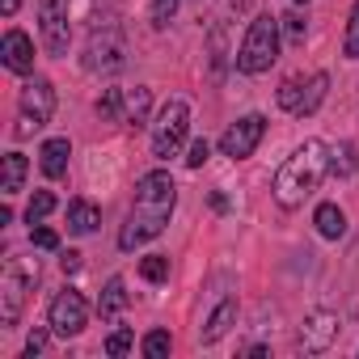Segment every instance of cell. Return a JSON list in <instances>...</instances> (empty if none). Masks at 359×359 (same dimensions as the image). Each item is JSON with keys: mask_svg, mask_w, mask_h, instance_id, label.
<instances>
[{"mask_svg": "<svg viewBox=\"0 0 359 359\" xmlns=\"http://www.w3.org/2000/svg\"><path fill=\"white\" fill-rule=\"evenodd\" d=\"M34 287H39V258H9L0 271V325L5 330L22 321V309Z\"/></svg>", "mask_w": 359, "mask_h": 359, "instance_id": "4", "label": "cell"}, {"mask_svg": "<svg viewBox=\"0 0 359 359\" xmlns=\"http://www.w3.org/2000/svg\"><path fill=\"white\" fill-rule=\"evenodd\" d=\"M279 39H283L279 18L258 13V18L250 22V30H245L241 47H237V68H241L245 76H262V72H271V64L279 60Z\"/></svg>", "mask_w": 359, "mask_h": 359, "instance_id": "3", "label": "cell"}, {"mask_svg": "<svg viewBox=\"0 0 359 359\" xmlns=\"http://www.w3.org/2000/svg\"><path fill=\"white\" fill-rule=\"evenodd\" d=\"M51 212H55V195H51V191H34V199H30V208H26V220L39 224V220L51 216Z\"/></svg>", "mask_w": 359, "mask_h": 359, "instance_id": "25", "label": "cell"}, {"mask_svg": "<svg viewBox=\"0 0 359 359\" xmlns=\"http://www.w3.org/2000/svg\"><path fill=\"white\" fill-rule=\"evenodd\" d=\"M131 346H135V334H131V330H114V334L106 338V355H114V359L127 355Z\"/></svg>", "mask_w": 359, "mask_h": 359, "instance_id": "29", "label": "cell"}, {"mask_svg": "<svg viewBox=\"0 0 359 359\" xmlns=\"http://www.w3.org/2000/svg\"><path fill=\"white\" fill-rule=\"evenodd\" d=\"M39 30H43V47L51 55H68V43H72L68 0H39Z\"/></svg>", "mask_w": 359, "mask_h": 359, "instance_id": "8", "label": "cell"}, {"mask_svg": "<svg viewBox=\"0 0 359 359\" xmlns=\"http://www.w3.org/2000/svg\"><path fill=\"white\" fill-rule=\"evenodd\" d=\"M39 156H43L39 165H43V173H47V177H64V173H68V156H72V144H68V135H55V140H47Z\"/></svg>", "mask_w": 359, "mask_h": 359, "instance_id": "14", "label": "cell"}, {"mask_svg": "<svg viewBox=\"0 0 359 359\" xmlns=\"http://www.w3.org/2000/svg\"><path fill=\"white\" fill-rule=\"evenodd\" d=\"M140 275H144L148 283H165V279H169V258H165V254H148V258H140Z\"/></svg>", "mask_w": 359, "mask_h": 359, "instance_id": "23", "label": "cell"}, {"mask_svg": "<svg viewBox=\"0 0 359 359\" xmlns=\"http://www.w3.org/2000/svg\"><path fill=\"white\" fill-rule=\"evenodd\" d=\"M279 26H283L287 43H304V34H309V22H304V13H300V9H296V13H287V18H279Z\"/></svg>", "mask_w": 359, "mask_h": 359, "instance_id": "27", "label": "cell"}, {"mask_svg": "<svg viewBox=\"0 0 359 359\" xmlns=\"http://www.w3.org/2000/svg\"><path fill=\"white\" fill-rule=\"evenodd\" d=\"M43 351H47V330H34V334L26 338V355L34 359V355H43Z\"/></svg>", "mask_w": 359, "mask_h": 359, "instance_id": "34", "label": "cell"}, {"mask_svg": "<svg viewBox=\"0 0 359 359\" xmlns=\"http://www.w3.org/2000/svg\"><path fill=\"white\" fill-rule=\"evenodd\" d=\"M123 106H127L123 89H106V93L97 97V114H102L106 123H118V118H127V114H123Z\"/></svg>", "mask_w": 359, "mask_h": 359, "instance_id": "22", "label": "cell"}, {"mask_svg": "<svg viewBox=\"0 0 359 359\" xmlns=\"http://www.w3.org/2000/svg\"><path fill=\"white\" fill-rule=\"evenodd\" d=\"M26 169H30V161H26L22 152H9V156H5V177H0V191H5V195H18V191L26 187Z\"/></svg>", "mask_w": 359, "mask_h": 359, "instance_id": "18", "label": "cell"}, {"mask_svg": "<svg viewBox=\"0 0 359 359\" xmlns=\"http://www.w3.org/2000/svg\"><path fill=\"white\" fill-rule=\"evenodd\" d=\"M334 338H338V317H334L330 309H317V313H309V317H304V325H300V346H304L309 355L330 351V346H334Z\"/></svg>", "mask_w": 359, "mask_h": 359, "instance_id": "11", "label": "cell"}, {"mask_svg": "<svg viewBox=\"0 0 359 359\" xmlns=\"http://www.w3.org/2000/svg\"><path fill=\"white\" fill-rule=\"evenodd\" d=\"M127 309V283L114 275L110 283H106V292H102V300H97V313H102V321H114L118 313Z\"/></svg>", "mask_w": 359, "mask_h": 359, "instance_id": "17", "label": "cell"}, {"mask_svg": "<svg viewBox=\"0 0 359 359\" xmlns=\"http://www.w3.org/2000/svg\"><path fill=\"white\" fill-rule=\"evenodd\" d=\"M97 224H102V212H97V203H89V199H72V203H68V233H76V237H89Z\"/></svg>", "mask_w": 359, "mask_h": 359, "instance_id": "15", "label": "cell"}, {"mask_svg": "<svg viewBox=\"0 0 359 359\" xmlns=\"http://www.w3.org/2000/svg\"><path fill=\"white\" fill-rule=\"evenodd\" d=\"M60 266H64V275H76V271H81V254H76V250L60 254Z\"/></svg>", "mask_w": 359, "mask_h": 359, "instance_id": "35", "label": "cell"}, {"mask_svg": "<svg viewBox=\"0 0 359 359\" xmlns=\"http://www.w3.org/2000/svg\"><path fill=\"white\" fill-rule=\"evenodd\" d=\"M187 135H191V106H187L182 97H173V102H165V110L156 114V127H152V156H156V161L177 156V148L187 144Z\"/></svg>", "mask_w": 359, "mask_h": 359, "instance_id": "5", "label": "cell"}, {"mask_svg": "<svg viewBox=\"0 0 359 359\" xmlns=\"http://www.w3.org/2000/svg\"><path fill=\"white\" fill-rule=\"evenodd\" d=\"M330 173V148L321 140H304L275 173V182H271V195L283 212H296L317 187H321V177Z\"/></svg>", "mask_w": 359, "mask_h": 359, "instance_id": "2", "label": "cell"}, {"mask_svg": "<svg viewBox=\"0 0 359 359\" xmlns=\"http://www.w3.org/2000/svg\"><path fill=\"white\" fill-rule=\"evenodd\" d=\"M30 237H34L39 250H60V233H55V229H34V224H30Z\"/></svg>", "mask_w": 359, "mask_h": 359, "instance_id": "33", "label": "cell"}, {"mask_svg": "<svg viewBox=\"0 0 359 359\" xmlns=\"http://www.w3.org/2000/svg\"><path fill=\"white\" fill-rule=\"evenodd\" d=\"M346 60H359V0L351 5V22H346V39H342Z\"/></svg>", "mask_w": 359, "mask_h": 359, "instance_id": "26", "label": "cell"}, {"mask_svg": "<svg viewBox=\"0 0 359 359\" xmlns=\"http://www.w3.org/2000/svg\"><path fill=\"white\" fill-rule=\"evenodd\" d=\"M292 5H309V0H292Z\"/></svg>", "mask_w": 359, "mask_h": 359, "instance_id": "37", "label": "cell"}, {"mask_svg": "<svg viewBox=\"0 0 359 359\" xmlns=\"http://www.w3.org/2000/svg\"><path fill=\"white\" fill-rule=\"evenodd\" d=\"M51 114H55V89H51V81L47 76H30L22 85V118H18L13 131L26 140V135L43 131L51 123Z\"/></svg>", "mask_w": 359, "mask_h": 359, "instance_id": "6", "label": "cell"}, {"mask_svg": "<svg viewBox=\"0 0 359 359\" xmlns=\"http://www.w3.org/2000/svg\"><path fill=\"white\" fill-rule=\"evenodd\" d=\"M148 110H152V89H135V93H127V127H144L148 123Z\"/></svg>", "mask_w": 359, "mask_h": 359, "instance_id": "20", "label": "cell"}, {"mask_svg": "<svg viewBox=\"0 0 359 359\" xmlns=\"http://www.w3.org/2000/svg\"><path fill=\"white\" fill-rule=\"evenodd\" d=\"M177 13V0H152V26H169Z\"/></svg>", "mask_w": 359, "mask_h": 359, "instance_id": "31", "label": "cell"}, {"mask_svg": "<svg viewBox=\"0 0 359 359\" xmlns=\"http://www.w3.org/2000/svg\"><path fill=\"white\" fill-rule=\"evenodd\" d=\"M18 5H22V0H0V13L13 18V13H18Z\"/></svg>", "mask_w": 359, "mask_h": 359, "instance_id": "36", "label": "cell"}, {"mask_svg": "<svg viewBox=\"0 0 359 359\" xmlns=\"http://www.w3.org/2000/svg\"><path fill=\"white\" fill-rule=\"evenodd\" d=\"M355 169H359V156H355V144H351V140H342L338 148H330V173L351 177Z\"/></svg>", "mask_w": 359, "mask_h": 359, "instance_id": "21", "label": "cell"}, {"mask_svg": "<svg viewBox=\"0 0 359 359\" xmlns=\"http://www.w3.org/2000/svg\"><path fill=\"white\" fill-rule=\"evenodd\" d=\"M262 135H266V118L262 114H245V118H237L220 135V152L233 156V161H245V156H254V148L262 144Z\"/></svg>", "mask_w": 359, "mask_h": 359, "instance_id": "9", "label": "cell"}, {"mask_svg": "<svg viewBox=\"0 0 359 359\" xmlns=\"http://www.w3.org/2000/svg\"><path fill=\"white\" fill-rule=\"evenodd\" d=\"M173 203H177V187H173V177H169L165 169L144 173L140 182H135L131 216H127V224H123V233H118V250H127V254H131L135 245H144V241L161 237V233H165V224H169V216H173Z\"/></svg>", "mask_w": 359, "mask_h": 359, "instance_id": "1", "label": "cell"}, {"mask_svg": "<svg viewBox=\"0 0 359 359\" xmlns=\"http://www.w3.org/2000/svg\"><path fill=\"white\" fill-rule=\"evenodd\" d=\"M0 60H5L9 72L30 76L34 72V39L26 30H5V39H0Z\"/></svg>", "mask_w": 359, "mask_h": 359, "instance_id": "12", "label": "cell"}, {"mask_svg": "<svg viewBox=\"0 0 359 359\" xmlns=\"http://www.w3.org/2000/svg\"><path fill=\"white\" fill-rule=\"evenodd\" d=\"M224 55H229V51H224V26H216V30H212V72H216V76L224 72Z\"/></svg>", "mask_w": 359, "mask_h": 359, "instance_id": "30", "label": "cell"}, {"mask_svg": "<svg viewBox=\"0 0 359 359\" xmlns=\"http://www.w3.org/2000/svg\"><path fill=\"white\" fill-rule=\"evenodd\" d=\"M127 64V39L118 26H97L89 34V47H85V68L89 72H118Z\"/></svg>", "mask_w": 359, "mask_h": 359, "instance_id": "7", "label": "cell"}, {"mask_svg": "<svg viewBox=\"0 0 359 359\" xmlns=\"http://www.w3.org/2000/svg\"><path fill=\"white\" fill-rule=\"evenodd\" d=\"M208 156H212V144H208V140H195V144H191V152H187V165H191V169H199V165H208Z\"/></svg>", "mask_w": 359, "mask_h": 359, "instance_id": "32", "label": "cell"}, {"mask_svg": "<svg viewBox=\"0 0 359 359\" xmlns=\"http://www.w3.org/2000/svg\"><path fill=\"white\" fill-rule=\"evenodd\" d=\"M233 325H237V296H224V300L208 313V321L199 325V338H203V342H220Z\"/></svg>", "mask_w": 359, "mask_h": 359, "instance_id": "13", "label": "cell"}, {"mask_svg": "<svg viewBox=\"0 0 359 359\" xmlns=\"http://www.w3.org/2000/svg\"><path fill=\"white\" fill-rule=\"evenodd\" d=\"M300 97H304V89H300V81H296V76L279 85V106H283L287 114H296V110H300Z\"/></svg>", "mask_w": 359, "mask_h": 359, "instance_id": "28", "label": "cell"}, {"mask_svg": "<svg viewBox=\"0 0 359 359\" xmlns=\"http://www.w3.org/2000/svg\"><path fill=\"white\" fill-rule=\"evenodd\" d=\"M325 93H330V76H325V72H313L309 85H304V97H300V110H296V114H300V118H304V114H317V106L325 102Z\"/></svg>", "mask_w": 359, "mask_h": 359, "instance_id": "19", "label": "cell"}, {"mask_svg": "<svg viewBox=\"0 0 359 359\" xmlns=\"http://www.w3.org/2000/svg\"><path fill=\"white\" fill-rule=\"evenodd\" d=\"M169 330H152V334H144V342H140V351L148 355V359H165L169 355Z\"/></svg>", "mask_w": 359, "mask_h": 359, "instance_id": "24", "label": "cell"}, {"mask_svg": "<svg viewBox=\"0 0 359 359\" xmlns=\"http://www.w3.org/2000/svg\"><path fill=\"white\" fill-rule=\"evenodd\" d=\"M85 321H89L85 296H81L76 287H64V292L51 300V330H55L60 338H76V334L85 330Z\"/></svg>", "mask_w": 359, "mask_h": 359, "instance_id": "10", "label": "cell"}, {"mask_svg": "<svg viewBox=\"0 0 359 359\" xmlns=\"http://www.w3.org/2000/svg\"><path fill=\"white\" fill-rule=\"evenodd\" d=\"M313 224H317V233H321L325 241L346 237V216H342V208H338V203H321V208H317V216H313Z\"/></svg>", "mask_w": 359, "mask_h": 359, "instance_id": "16", "label": "cell"}]
</instances>
